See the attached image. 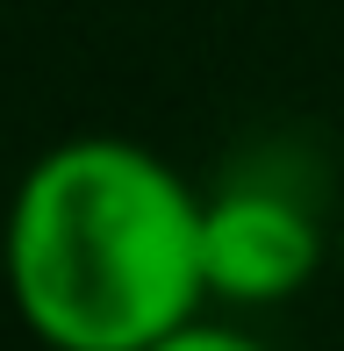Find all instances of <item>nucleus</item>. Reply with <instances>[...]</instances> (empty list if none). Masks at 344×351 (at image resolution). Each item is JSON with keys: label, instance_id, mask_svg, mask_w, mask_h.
Instances as JSON below:
<instances>
[{"label": "nucleus", "instance_id": "obj_1", "mask_svg": "<svg viewBox=\"0 0 344 351\" xmlns=\"http://www.w3.org/2000/svg\"><path fill=\"white\" fill-rule=\"evenodd\" d=\"M0 280L43 351H144L208 308L201 186L136 136H65L14 180Z\"/></svg>", "mask_w": 344, "mask_h": 351}, {"label": "nucleus", "instance_id": "obj_2", "mask_svg": "<svg viewBox=\"0 0 344 351\" xmlns=\"http://www.w3.org/2000/svg\"><path fill=\"white\" fill-rule=\"evenodd\" d=\"M337 230L316 201L273 172H230L201 194V273L215 308H280L330 265Z\"/></svg>", "mask_w": 344, "mask_h": 351}, {"label": "nucleus", "instance_id": "obj_3", "mask_svg": "<svg viewBox=\"0 0 344 351\" xmlns=\"http://www.w3.org/2000/svg\"><path fill=\"white\" fill-rule=\"evenodd\" d=\"M144 351H265L244 323H223V315H208L201 308L194 323H180L172 337H158V344H144Z\"/></svg>", "mask_w": 344, "mask_h": 351}, {"label": "nucleus", "instance_id": "obj_4", "mask_svg": "<svg viewBox=\"0 0 344 351\" xmlns=\"http://www.w3.org/2000/svg\"><path fill=\"white\" fill-rule=\"evenodd\" d=\"M337 265H344V215H337Z\"/></svg>", "mask_w": 344, "mask_h": 351}]
</instances>
